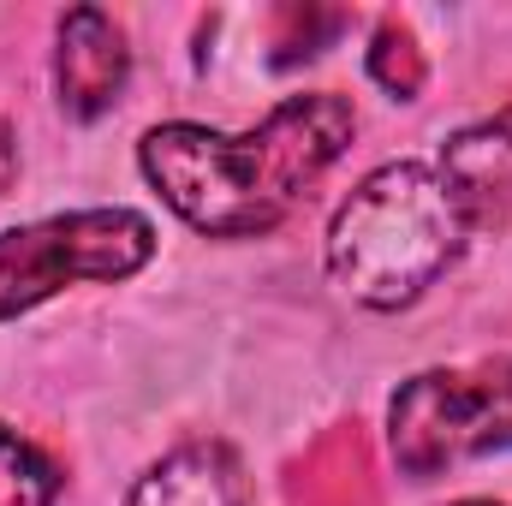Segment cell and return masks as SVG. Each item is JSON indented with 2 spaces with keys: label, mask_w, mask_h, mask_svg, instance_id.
Wrapping results in <instances>:
<instances>
[{
  "label": "cell",
  "mask_w": 512,
  "mask_h": 506,
  "mask_svg": "<svg viewBox=\"0 0 512 506\" xmlns=\"http://www.w3.org/2000/svg\"><path fill=\"white\" fill-rule=\"evenodd\" d=\"M346 96H292L245 137L203 126H155L143 137V173L209 239H251L280 227L298 197L352 143Z\"/></svg>",
  "instance_id": "6da1fadb"
},
{
  "label": "cell",
  "mask_w": 512,
  "mask_h": 506,
  "mask_svg": "<svg viewBox=\"0 0 512 506\" xmlns=\"http://www.w3.org/2000/svg\"><path fill=\"white\" fill-rule=\"evenodd\" d=\"M465 215L441 173L399 161L370 173L328 227V274L370 310H399L453 262Z\"/></svg>",
  "instance_id": "7a4b0ae2"
},
{
  "label": "cell",
  "mask_w": 512,
  "mask_h": 506,
  "mask_svg": "<svg viewBox=\"0 0 512 506\" xmlns=\"http://www.w3.org/2000/svg\"><path fill=\"white\" fill-rule=\"evenodd\" d=\"M512 453V358L477 370H429L393 399V459L405 477L429 483L465 459Z\"/></svg>",
  "instance_id": "3957f363"
},
{
  "label": "cell",
  "mask_w": 512,
  "mask_h": 506,
  "mask_svg": "<svg viewBox=\"0 0 512 506\" xmlns=\"http://www.w3.org/2000/svg\"><path fill=\"white\" fill-rule=\"evenodd\" d=\"M155 251V227L131 209H84L0 233V322L72 280H126Z\"/></svg>",
  "instance_id": "277c9868"
},
{
  "label": "cell",
  "mask_w": 512,
  "mask_h": 506,
  "mask_svg": "<svg viewBox=\"0 0 512 506\" xmlns=\"http://www.w3.org/2000/svg\"><path fill=\"white\" fill-rule=\"evenodd\" d=\"M126 36L102 6H72L60 18V48H54V84H60V108L72 120H96L120 102L126 90Z\"/></svg>",
  "instance_id": "5b68a950"
},
{
  "label": "cell",
  "mask_w": 512,
  "mask_h": 506,
  "mask_svg": "<svg viewBox=\"0 0 512 506\" xmlns=\"http://www.w3.org/2000/svg\"><path fill=\"white\" fill-rule=\"evenodd\" d=\"M441 179H447L465 227L512 221V108H501L483 126L459 131L441 155Z\"/></svg>",
  "instance_id": "8992f818"
},
{
  "label": "cell",
  "mask_w": 512,
  "mask_h": 506,
  "mask_svg": "<svg viewBox=\"0 0 512 506\" xmlns=\"http://www.w3.org/2000/svg\"><path fill=\"white\" fill-rule=\"evenodd\" d=\"M126 506H245V471L221 441L179 447L131 489Z\"/></svg>",
  "instance_id": "52a82bcc"
},
{
  "label": "cell",
  "mask_w": 512,
  "mask_h": 506,
  "mask_svg": "<svg viewBox=\"0 0 512 506\" xmlns=\"http://www.w3.org/2000/svg\"><path fill=\"white\" fill-rule=\"evenodd\" d=\"M292 506H376V465L358 423L310 447V459L292 471Z\"/></svg>",
  "instance_id": "ba28073f"
},
{
  "label": "cell",
  "mask_w": 512,
  "mask_h": 506,
  "mask_svg": "<svg viewBox=\"0 0 512 506\" xmlns=\"http://www.w3.org/2000/svg\"><path fill=\"white\" fill-rule=\"evenodd\" d=\"M54 495H60L54 465L12 429H0V506H54Z\"/></svg>",
  "instance_id": "9c48e42d"
},
{
  "label": "cell",
  "mask_w": 512,
  "mask_h": 506,
  "mask_svg": "<svg viewBox=\"0 0 512 506\" xmlns=\"http://www.w3.org/2000/svg\"><path fill=\"white\" fill-rule=\"evenodd\" d=\"M370 78L382 84L387 96H399V102H411V96L423 90V54H417V42H411V30H405V24H393V18H387L382 30H376Z\"/></svg>",
  "instance_id": "30bf717a"
},
{
  "label": "cell",
  "mask_w": 512,
  "mask_h": 506,
  "mask_svg": "<svg viewBox=\"0 0 512 506\" xmlns=\"http://www.w3.org/2000/svg\"><path fill=\"white\" fill-rule=\"evenodd\" d=\"M274 24H280V54H274V66H292V60H310V54H322V42L346 24V12H322V6H280L274 12Z\"/></svg>",
  "instance_id": "8fae6325"
},
{
  "label": "cell",
  "mask_w": 512,
  "mask_h": 506,
  "mask_svg": "<svg viewBox=\"0 0 512 506\" xmlns=\"http://www.w3.org/2000/svg\"><path fill=\"white\" fill-rule=\"evenodd\" d=\"M12 173H18V143H12V131L0 126V191L12 185Z\"/></svg>",
  "instance_id": "7c38bea8"
},
{
  "label": "cell",
  "mask_w": 512,
  "mask_h": 506,
  "mask_svg": "<svg viewBox=\"0 0 512 506\" xmlns=\"http://www.w3.org/2000/svg\"><path fill=\"white\" fill-rule=\"evenodd\" d=\"M459 506H495V501H459Z\"/></svg>",
  "instance_id": "4fadbf2b"
}]
</instances>
